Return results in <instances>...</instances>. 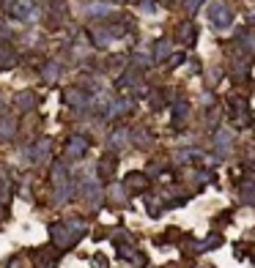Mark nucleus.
Masks as SVG:
<instances>
[{
    "label": "nucleus",
    "instance_id": "423d86ee",
    "mask_svg": "<svg viewBox=\"0 0 255 268\" xmlns=\"http://www.w3.org/2000/svg\"><path fill=\"white\" fill-rule=\"evenodd\" d=\"M140 8L146 11V14H154V8H156V6H154V0H140Z\"/></svg>",
    "mask_w": 255,
    "mask_h": 268
},
{
    "label": "nucleus",
    "instance_id": "20e7f679",
    "mask_svg": "<svg viewBox=\"0 0 255 268\" xmlns=\"http://www.w3.org/2000/svg\"><path fill=\"white\" fill-rule=\"evenodd\" d=\"M44 77H47L50 82H52L55 77H61V66H58V63H50V66H47V74H44Z\"/></svg>",
    "mask_w": 255,
    "mask_h": 268
},
{
    "label": "nucleus",
    "instance_id": "7ed1b4c3",
    "mask_svg": "<svg viewBox=\"0 0 255 268\" xmlns=\"http://www.w3.org/2000/svg\"><path fill=\"white\" fill-rule=\"evenodd\" d=\"M11 63H14V55H11L9 50H3V46H0V68L11 66Z\"/></svg>",
    "mask_w": 255,
    "mask_h": 268
},
{
    "label": "nucleus",
    "instance_id": "39448f33",
    "mask_svg": "<svg viewBox=\"0 0 255 268\" xmlns=\"http://www.w3.org/2000/svg\"><path fill=\"white\" fill-rule=\"evenodd\" d=\"M9 132H14V120H0V137H6Z\"/></svg>",
    "mask_w": 255,
    "mask_h": 268
},
{
    "label": "nucleus",
    "instance_id": "f03ea898",
    "mask_svg": "<svg viewBox=\"0 0 255 268\" xmlns=\"http://www.w3.org/2000/svg\"><path fill=\"white\" fill-rule=\"evenodd\" d=\"M167 52H170V44H167L165 38H162V42H156V60H165Z\"/></svg>",
    "mask_w": 255,
    "mask_h": 268
},
{
    "label": "nucleus",
    "instance_id": "f257e3e1",
    "mask_svg": "<svg viewBox=\"0 0 255 268\" xmlns=\"http://www.w3.org/2000/svg\"><path fill=\"white\" fill-rule=\"evenodd\" d=\"M208 20H211L214 28H228L233 22V14H230V8L225 3H211L208 6Z\"/></svg>",
    "mask_w": 255,
    "mask_h": 268
}]
</instances>
